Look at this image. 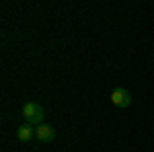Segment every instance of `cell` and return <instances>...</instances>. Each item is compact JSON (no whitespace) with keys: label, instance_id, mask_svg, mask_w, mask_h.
Wrapping results in <instances>:
<instances>
[{"label":"cell","instance_id":"obj_4","mask_svg":"<svg viewBox=\"0 0 154 152\" xmlns=\"http://www.w3.org/2000/svg\"><path fill=\"white\" fill-rule=\"evenodd\" d=\"M33 136H35V129L31 128V123H23V126H19V129H17V138L21 142H29Z\"/></svg>","mask_w":154,"mask_h":152},{"label":"cell","instance_id":"obj_1","mask_svg":"<svg viewBox=\"0 0 154 152\" xmlns=\"http://www.w3.org/2000/svg\"><path fill=\"white\" fill-rule=\"evenodd\" d=\"M43 115H45V111H43V107L37 105V103H25L23 105V117L27 119V123H39L41 126V121H43Z\"/></svg>","mask_w":154,"mask_h":152},{"label":"cell","instance_id":"obj_2","mask_svg":"<svg viewBox=\"0 0 154 152\" xmlns=\"http://www.w3.org/2000/svg\"><path fill=\"white\" fill-rule=\"evenodd\" d=\"M111 103L119 109H125V107L131 103V95L128 93V88H123V86H117L113 93H111Z\"/></svg>","mask_w":154,"mask_h":152},{"label":"cell","instance_id":"obj_3","mask_svg":"<svg viewBox=\"0 0 154 152\" xmlns=\"http://www.w3.org/2000/svg\"><path fill=\"white\" fill-rule=\"evenodd\" d=\"M35 138H39L41 142H51L56 138V129L51 128V126H48V123H41L35 129Z\"/></svg>","mask_w":154,"mask_h":152}]
</instances>
